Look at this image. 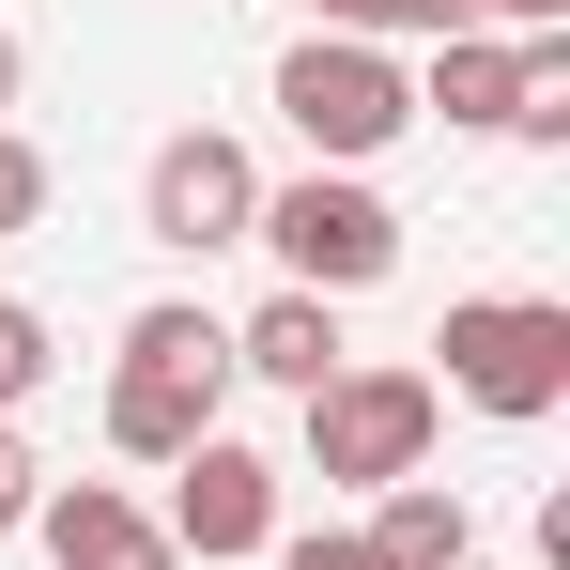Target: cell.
Segmentation results:
<instances>
[{
	"label": "cell",
	"instance_id": "obj_5",
	"mask_svg": "<svg viewBox=\"0 0 570 570\" xmlns=\"http://www.w3.org/2000/svg\"><path fill=\"white\" fill-rule=\"evenodd\" d=\"M432 432H448L432 371H324V385H308V478H324V493L432 478Z\"/></svg>",
	"mask_w": 570,
	"mask_h": 570
},
{
	"label": "cell",
	"instance_id": "obj_12",
	"mask_svg": "<svg viewBox=\"0 0 570 570\" xmlns=\"http://www.w3.org/2000/svg\"><path fill=\"white\" fill-rule=\"evenodd\" d=\"M47 371H62V355H47V324H31V308L0 293V416H16V401H31Z\"/></svg>",
	"mask_w": 570,
	"mask_h": 570
},
{
	"label": "cell",
	"instance_id": "obj_16",
	"mask_svg": "<svg viewBox=\"0 0 570 570\" xmlns=\"http://www.w3.org/2000/svg\"><path fill=\"white\" fill-rule=\"evenodd\" d=\"M478 31H509V47H524V31H570V0H478Z\"/></svg>",
	"mask_w": 570,
	"mask_h": 570
},
{
	"label": "cell",
	"instance_id": "obj_11",
	"mask_svg": "<svg viewBox=\"0 0 570 570\" xmlns=\"http://www.w3.org/2000/svg\"><path fill=\"white\" fill-rule=\"evenodd\" d=\"M509 94H524V47L509 31H448L432 78H416V108H448L463 139H509Z\"/></svg>",
	"mask_w": 570,
	"mask_h": 570
},
{
	"label": "cell",
	"instance_id": "obj_17",
	"mask_svg": "<svg viewBox=\"0 0 570 570\" xmlns=\"http://www.w3.org/2000/svg\"><path fill=\"white\" fill-rule=\"evenodd\" d=\"M308 16H324V31H371V47H385V0H308Z\"/></svg>",
	"mask_w": 570,
	"mask_h": 570
},
{
	"label": "cell",
	"instance_id": "obj_7",
	"mask_svg": "<svg viewBox=\"0 0 570 570\" xmlns=\"http://www.w3.org/2000/svg\"><path fill=\"white\" fill-rule=\"evenodd\" d=\"M247 216H263V170H247V139H216V124L155 139V170H139V232H155V247L216 263V247H247Z\"/></svg>",
	"mask_w": 570,
	"mask_h": 570
},
{
	"label": "cell",
	"instance_id": "obj_3",
	"mask_svg": "<svg viewBox=\"0 0 570 570\" xmlns=\"http://www.w3.org/2000/svg\"><path fill=\"white\" fill-rule=\"evenodd\" d=\"M278 124L308 139V170H371L385 139L416 124V78L371 31H308V47H278Z\"/></svg>",
	"mask_w": 570,
	"mask_h": 570
},
{
	"label": "cell",
	"instance_id": "obj_2",
	"mask_svg": "<svg viewBox=\"0 0 570 570\" xmlns=\"http://www.w3.org/2000/svg\"><path fill=\"white\" fill-rule=\"evenodd\" d=\"M247 247H278V293H371L401 278V200L371 186V170H293V186H263V216H247Z\"/></svg>",
	"mask_w": 570,
	"mask_h": 570
},
{
	"label": "cell",
	"instance_id": "obj_13",
	"mask_svg": "<svg viewBox=\"0 0 570 570\" xmlns=\"http://www.w3.org/2000/svg\"><path fill=\"white\" fill-rule=\"evenodd\" d=\"M31 216H47V155H31V139H16V124H0V247H16V232H31Z\"/></svg>",
	"mask_w": 570,
	"mask_h": 570
},
{
	"label": "cell",
	"instance_id": "obj_19",
	"mask_svg": "<svg viewBox=\"0 0 570 570\" xmlns=\"http://www.w3.org/2000/svg\"><path fill=\"white\" fill-rule=\"evenodd\" d=\"M463 570H493V556H463Z\"/></svg>",
	"mask_w": 570,
	"mask_h": 570
},
{
	"label": "cell",
	"instance_id": "obj_8",
	"mask_svg": "<svg viewBox=\"0 0 570 570\" xmlns=\"http://www.w3.org/2000/svg\"><path fill=\"white\" fill-rule=\"evenodd\" d=\"M31 540L62 570H186L170 540H155V509L124 493V478H47V509H31Z\"/></svg>",
	"mask_w": 570,
	"mask_h": 570
},
{
	"label": "cell",
	"instance_id": "obj_10",
	"mask_svg": "<svg viewBox=\"0 0 570 570\" xmlns=\"http://www.w3.org/2000/svg\"><path fill=\"white\" fill-rule=\"evenodd\" d=\"M355 540H371L385 570H463V556H478V509L448 493V478H385V493H371V524H355Z\"/></svg>",
	"mask_w": 570,
	"mask_h": 570
},
{
	"label": "cell",
	"instance_id": "obj_9",
	"mask_svg": "<svg viewBox=\"0 0 570 570\" xmlns=\"http://www.w3.org/2000/svg\"><path fill=\"white\" fill-rule=\"evenodd\" d=\"M324 371H355V355H340V308H324V293H263V308L232 324V385H293V401H308Z\"/></svg>",
	"mask_w": 570,
	"mask_h": 570
},
{
	"label": "cell",
	"instance_id": "obj_6",
	"mask_svg": "<svg viewBox=\"0 0 570 570\" xmlns=\"http://www.w3.org/2000/svg\"><path fill=\"white\" fill-rule=\"evenodd\" d=\"M155 540L200 570H232V556H263L278 540V463L247 448V432H200L186 463H170V509H155Z\"/></svg>",
	"mask_w": 570,
	"mask_h": 570
},
{
	"label": "cell",
	"instance_id": "obj_4",
	"mask_svg": "<svg viewBox=\"0 0 570 570\" xmlns=\"http://www.w3.org/2000/svg\"><path fill=\"white\" fill-rule=\"evenodd\" d=\"M432 355H448V385L432 401H478V416H556L570 401V308L556 293H463L448 324H432Z\"/></svg>",
	"mask_w": 570,
	"mask_h": 570
},
{
	"label": "cell",
	"instance_id": "obj_15",
	"mask_svg": "<svg viewBox=\"0 0 570 570\" xmlns=\"http://www.w3.org/2000/svg\"><path fill=\"white\" fill-rule=\"evenodd\" d=\"M31 509H47V463H31V432H16V416H0V540H16V524H31Z\"/></svg>",
	"mask_w": 570,
	"mask_h": 570
},
{
	"label": "cell",
	"instance_id": "obj_14",
	"mask_svg": "<svg viewBox=\"0 0 570 570\" xmlns=\"http://www.w3.org/2000/svg\"><path fill=\"white\" fill-rule=\"evenodd\" d=\"M263 556H278V570H385L371 540H355V524H308V540H293V524H278V540H263Z\"/></svg>",
	"mask_w": 570,
	"mask_h": 570
},
{
	"label": "cell",
	"instance_id": "obj_18",
	"mask_svg": "<svg viewBox=\"0 0 570 570\" xmlns=\"http://www.w3.org/2000/svg\"><path fill=\"white\" fill-rule=\"evenodd\" d=\"M16 94H31V47H16V31H0V124H16Z\"/></svg>",
	"mask_w": 570,
	"mask_h": 570
},
{
	"label": "cell",
	"instance_id": "obj_1",
	"mask_svg": "<svg viewBox=\"0 0 570 570\" xmlns=\"http://www.w3.org/2000/svg\"><path fill=\"white\" fill-rule=\"evenodd\" d=\"M216 401H232V324L186 308V293L124 308V355H108V448H124V463H186L200 432H232Z\"/></svg>",
	"mask_w": 570,
	"mask_h": 570
}]
</instances>
